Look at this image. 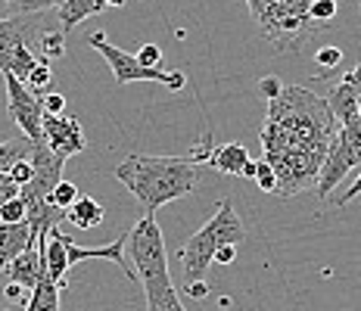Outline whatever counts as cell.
I'll return each mask as SVG.
<instances>
[{"mask_svg": "<svg viewBox=\"0 0 361 311\" xmlns=\"http://www.w3.org/2000/svg\"><path fill=\"white\" fill-rule=\"evenodd\" d=\"M336 118L318 94L299 85H283L274 100H268L265 125H262V159L277 178L274 196H290L318 184L321 165L334 143Z\"/></svg>", "mask_w": 361, "mask_h": 311, "instance_id": "6da1fadb", "label": "cell"}, {"mask_svg": "<svg viewBox=\"0 0 361 311\" xmlns=\"http://www.w3.org/2000/svg\"><path fill=\"white\" fill-rule=\"evenodd\" d=\"M116 178L122 181L134 200L144 206V215H156L165 202L193 193L200 184V169L187 156H128L116 165Z\"/></svg>", "mask_w": 361, "mask_h": 311, "instance_id": "7a4b0ae2", "label": "cell"}, {"mask_svg": "<svg viewBox=\"0 0 361 311\" xmlns=\"http://www.w3.org/2000/svg\"><path fill=\"white\" fill-rule=\"evenodd\" d=\"M134 274L147 293V311H187L180 305L175 283L169 274V252H165L162 231L156 224V215H144L128 231Z\"/></svg>", "mask_w": 361, "mask_h": 311, "instance_id": "3957f363", "label": "cell"}, {"mask_svg": "<svg viewBox=\"0 0 361 311\" xmlns=\"http://www.w3.org/2000/svg\"><path fill=\"white\" fill-rule=\"evenodd\" d=\"M243 240H246V227H243V221H240V215L234 212V202L221 200L218 202V209H215V215L184 243V249H180L184 280L187 283H200V280L206 277L209 264L215 262L218 246H224V243L240 246Z\"/></svg>", "mask_w": 361, "mask_h": 311, "instance_id": "277c9868", "label": "cell"}, {"mask_svg": "<svg viewBox=\"0 0 361 311\" xmlns=\"http://www.w3.org/2000/svg\"><path fill=\"white\" fill-rule=\"evenodd\" d=\"M252 19L277 50H302L305 41L318 35L312 19L314 0H246Z\"/></svg>", "mask_w": 361, "mask_h": 311, "instance_id": "5b68a950", "label": "cell"}, {"mask_svg": "<svg viewBox=\"0 0 361 311\" xmlns=\"http://www.w3.org/2000/svg\"><path fill=\"white\" fill-rule=\"evenodd\" d=\"M47 28H44V13L32 16H6L0 19V72L25 81L28 72L37 66L35 44Z\"/></svg>", "mask_w": 361, "mask_h": 311, "instance_id": "8992f818", "label": "cell"}, {"mask_svg": "<svg viewBox=\"0 0 361 311\" xmlns=\"http://www.w3.org/2000/svg\"><path fill=\"white\" fill-rule=\"evenodd\" d=\"M87 44H90V47H94V50L109 63L112 75H116V85H134V81H156V85H165L169 90H184V85H187L184 72H165L162 66H159V69H147V66H140V63H137V56H134V53H125V50H118L116 44H109L103 32H94V35L87 37Z\"/></svg>", "mask_w": 361, "mask_h": 311, "instance_id": "52a82bcc", "label": "cell"}, {"mask_svg": "<svg viewBox=\"0 0 361 311\" xmlns=\"http://www.w3.org/2000/svg\"><path fill=\"white\" fill-rule=\"evenodd\" d=\"M358 165H361V118L352 121V125H343L336 131L334 143H330L327 159L318 174V184H314L321 200H330V193L343 184L345 174L352 169H358Z\"/></svg>", "mask_w": 361, "mask_h": 311, "instance_id": "ba28073f", "label": "cell"}, {"mask_svg": "<svg viewBox=\"0 0 361 311\" xmlns=\"http://www.w3.org/2000/svg\"><path fill=\"white\" fill-rule=\"evenodd\" d=\"M6 78V112L10 118L22 128L32 143H41L44 140V131H41V121H44V106H41V97L32 94L19 78L13 75H4Z\"/></svg>", "mask_w": 361, "mask_h": 311, "instance_id": "9c48e42d", "label": "cell"}, {"mask_svg": "<svg viewBox=\"0 0 361 311\" xmlns=\"http://www.w3.org/2000/svg\"><path fill=\"white\" fill-rule=\"evenodd\" d=\"M41 131H44V143H47L50 153H56L59 159H69V156H78L85 153L87 147V138H85V128L75 116H47L44 112V121H41Z\"/></svg>", "mask_w": 361, "mask_h": 311, "instance_id": "30bf717a", "label": "cell"}, {"mask_svg": "<svg viewBox=\"0 0 361 311\" xmlns=\"http://www.w3.org/2000/svg\"><path fill=\"white\" fill-rule=\"evenodd\" d=\"M63 243H66V255H69V268L72 264H78V262H85V259H106L112 264H118V268L125 271V277L128 280H137V274H134V268L125 262V243H128V233H118L112 243H106V246H78L72 237H66L63 233Z\"/></svg>", "mask_w": 361, "mask_h": 311, "instance_id": "8fae6325", "label": "cell"}, {"mask_svg": "<svg viewBox=\"0 0 361 311\" xmlns=\"http://www.w3.org/2000/svg\"><path fill=\"white\" fill-rule=\"evenodd\" d=\"M327 109H330V116L336 118V125H352V121H358V75L355 69H352L345 78L336 85L334 90H330V97H327Z\"/></svg>", "mask_w": 361, "mask_h": 311, "instance_id": "7c38bea8", "label": "cell"}, {"mask_svg": "<svg viewBox=\"0 0 361 311\" xmlns=\"http://www.w3.org/2000/svg\"><path fill=\"white\" fill-rule=\"evenodd\" d=\"M6 274H10V283H19L22 290L32 293L35 286H37V280L47 274V268H44V252H41V246L35 243V246H28L25 252H19L16 259L6 264Z\"/></svg>", "mask_w": 361, "mask_h": 311, "instance_id": "4fadbf2b", "label": "cell"}, {"mask_svg": "<svg viewBox=\"0 0 361 311\" xmlns=\"http://www.w3.org/2000/svg\"><path fill=\"white\" fill-rule=\"evenodd\" d=\"M44 252V268H47V277L63 290L66 286V271H69V255H66V243H63V231L59 227H50L47 240L37 243Z\"/></svg>", "mask_w": 361, "mask_h": 311, "instance_id": "5bb4252c", "label": "cell"}, {"mask_svg": "<svg viewBox=\"0 0 361 311\" xmlns=\"http://www.w3.org/2000/svg\"><path fill=\"white\" fill-rule=\"evenodd\" d=\"M35 237L28 231L25 221L19 224H0V271H6V264L16 259L19 252H25L28 246H35Z\"/></svg>", "mask_w": 361, "mask_h": 311, "instance_id": "9a60e30c", "label": "cell"}, {"mask_svg": "<svg viewBox=\"0 0 361 311\" xmlns=\"http://www.w3.org/2000/svg\"><path fill=\"white\" fill-rule=\"evenodd\" d=\"M106 6H103V0H63L56 10L59 16V32L69 35L75 25H81L85 19L97 16V13H103Z\"/></svg>", "mask_w": 361, "mask_h": 311, "instance_id": "2e32d148", "label": "cell"}, {"mask_svg": "<svg viewBox=\"0 0 361 311\" xmlns=\"http://www.w3.org/2000/svg\"><path fill=\"white\" fill-rule=\"evenodd\" d=\"M106 218V209L103 202H97L94 196H78L69 209H66V221H72L78 231H94V227L103 224Z\"/></svg>", "mask_w": 361, "mask_h": 311, "instance_id": "e0dca14e", "label": "cell"}, {"mask_svg": "<svg viewBox=\"0 0 361 311\" xmlns=\"http://www.w3.org/2000/svg\"><path fill=\"white\" fill-rule=\"evenodd\" d=\"M206 162L221 174H240L243 162H250V153H246L243 143H224V147L212 150V156H209Z\"/></svg>", "mask_w": 361, "mask_h": 311, "instance_id": "ac0fdd59", "label": "cell"}, {"mask_svg": "<svg viewBox=\"0 0 361 311\" xmlns=\"http://www.w3.org/2000/svg\"><path fill=\"white\" fill-rule=\"evenodd\" d=\"M32 147H35V143L28 138L4 140V143H0V171L6 174L16 162H22V159H32Z\"/></svg>", "mask_w": 361, "mask_h": 311, "instance_id": "d6986e66", "label": "cell"}, {"mask_svg": "<svg viewBox=\"0 0 361 311\" xmlns=\"http://www.w3.org/2000/svg\"><path fill=\"white\" fill-rule=\"evenodd\" d=\"M50 81H54V69H50V63H47V59H37V66L28 72V78L22 81V85L32 90V94L44 97L50 90Z\"/></svg>", "mask_w": 361, "mask_h": 311, "instance_id": "ffe728a7", "label": "cell"}, {"mask_svg": "<svg viewBox=\"0 0 361 311\" xmlns=\"http://www.w3.org/2000/svg\"><path fill=\"white\" fill-rule=\"evenodd\" d=\"M63 0H6V10L10 16H32V13H44V10H59Z\"/></svg>", "mask_w": 361, "mask_h": 311, "instance_id": "44dd1931", "label": "cell"}, {"mask_svg": "<svg viewBox=\"0 0 361 311\" xmlns=\"http://www.w3.org/2000/svg\"><path fill=\"white\" fill-rule=\"evenodd\" d=\"M37 47H41V59H63L66 56V35L63 32H44L37 37Z\"/></svg>", "mask_w": 361, "mask_h": 311, "instance_id": "7402d4cb", "label": "cell"}, {"mask_svg": "<svg viewBox=\"0 0 361 311\" xmlns=\"http://www.w3.org/2000/svg\"><path fill=\"white\" fill-rule=\"evenodd\" d=\"M78 196H81V193H78V187L69 184V181H59L54 190H50V202H54L56 209H63V212H66L75 200H78Z\"/></svg>", "mask_w": 361, "mask_h": 311, "instance_id": "603a6c76", "label": "cell"}, {"mask_svg": "<svg viewBox=\"0 0 361 311\" xmlns=\"http://www.w3.org/2000/svg\"><path fill=\"white\" fill-rule=\"evenodd\" d=\"M19 221H25V202L16 196V200L0 206V224H19Z\"/></svg>", "mask_w": 361, "mask_h": 311, "instance_id": "cb8c5ba5", "label": "cell"}, {"mask_svg": "<svg viewBox=\"0 0 361 311\" xmlns=\"http://www.w3.org/2000/svg\"><path fill=\"white\" fill-rule=\"evenodd\" d=\"M255 184H259V190H265V193H274L277 190V178H274V171H271V165L262 159L259 162V169H255Z\"/></svg>", "mask_w": 361, "mask_h": 311, "instance_id": "d4e9b609", "label": "cell"}, {"mask_svg": "<svg viewBox=\"0 0 361 311\" xmlns=\"http://www.w3.org/2000/svg\"><path fill=\"white\" fill-rule=\"evenodd\" d=\"M137 63L140 66H147V69H159V63H162V50H159V44H144L137 53Z\"/></svg>", "mask_w": 361, "mask_h": 311, "instance_id": "484cf974", "label": "cell"}, {"mask_svg": "<svg viewBox=\"0 0 361 311\" xmlns=\"http://www.w3.org/2000/svg\"><path fill=\"white\" fill-rule=\"evenodd\" d=\"M6 174H10V181H13V184H16V187H25V184H28V181H32V178H35V169H32V159H22V162H16V165H13V169H10V171H6Z\"/></svg>", "mask_w": 361, "mask_h": 311, "instance_id": "4316f807", "label": "cell"}, {"mask_svg": "<svg viewBox=\"0 0 361 311\" xmlns=\"http://www.w3.org/2000/svg\"><path fill=\"white\" fill-rule=\"evenodd\" d=\"M41 106L47 116H59V112H66V97L56 94V90H47V94L41 97Z\"/></svg>", "mask_w": 361, "mask_h": 311, "instance_id": "83f0119b", "label": "cell"}, {"mask_svg": "<svg viewBox=\"0 0 361 311\" xmlns=\"http://www.w3.org/2000/svg\"><path fill=\"white\" fill-rule=\"evenodd\" d=\"M314 59H318L321 66H327V69H336L343 59V50L340 47H321L318 53H314Z\"/></svg>", "mask_w": 361, "mask_h": 311, "instance_id": "f1b7e54d", "label": "cell"}, {"mask_svg": "<svg viewBox=\"0 0 361 311\" xmlns=\"http://www.w3.org/2000/svg\"><path fill=\"white\" fill-rule=\"evenodd\" d=\"M16 196H19V187L10 181V174L0 171V206H4V202H10V200H16Z\"/></svg>", "mask_w": 361, "mask_h": 311, "instance_id": "f546056e", "label": "cell"}, {"mask_svg": "<svg viewBox=\"0 0 361 311\" xmlns=\"http://www.w3.org/2000/svg\"><path fill=\"white\" fill-rule=\"evenodd\" d=\"M215 262L218 264H234L237 262V246H234V243H224V246H218Z\"/></svg>", "mask_w": 361, "mask_h": 311, "instance_id": "4dcf8cb0", "label": "cell"}, {"mask_svg": "<svg viewBox=\"0 0 361 311\" xmlns=\"http://www.w3.org/2000/svg\"><path fill=\"white\" fill-rule=\"evenodd\" d=\"M281 87H283V85L274 78V75H268V78H262V81H259V90L268 97V100H274V97L281 94Z\"/></svg>", "mask_w": 361, "mask_h": 311, "instance_id": "1f68e13d", "label": "cell"}, {"mask_svg": "<svg viewBox=\"0 0 361 311\" xmlns=\"http://www.w3.org/2000/svg\"><path fill=\"white\" fill-rule=\"evenodd\" d=\"M361 193V174H358V178H355V184H352L349 187V190H345L343 196H340V200H336V209H345V206H349V202L352 200H355V196Z\"/></svg>", "mask_w": 361, "mask_h": 311, "instance_id": "d6a6232c", "label": "cell"}, {"mask_svg": "<svg viewBox=\"0 0 361 311\" xmlns=\"http://www.w3.org/2000/svg\"><path fill=\"white\" fill-rule=\"evenodd\" d=\"M206 293H209V286L202 283H187V295H193V299H206Z\"/></svg>", "mask_w": 361, "mask_h": 311, "instance_id": "836d02e7", "label": "cell"}, {"mask_svg": "<svg viewBox=\"0 0 361 311\" xmlns=\"http://www.w3.org/2000/svg\"><path fill=\"white\" fill-rule=\"evenodd\" d=\"M22 295H25V290H22L19 283H6V299L10 302H16V299H22Z\"/></svg>", "mask_w": 361, "mask_h": 311, "instance_id": "e575fe53", "label": "cell"}, {"mask_svg": "<svg viewBox=\"0 0 361 311\" xmlns=\"http://www.w3.org/2000/svg\"><path fill=\"white\" fill-rule=\"evenodd\" d=\"M255 169H259V162H255V159L243 162V169H240V178H255Z\"/></svg>", "mask_w": 361, "mask_h": 311, "instance_id": "d590c367", "label": "cell"}, {"mask_svg": "<svg viewBox=\"0 0 361 311\" xmlns=\"http://www.w3.org/2000/svg\"><path fill=\"white\" fill-rule=\"evenodd\" d=\"M355 75H358V118H361V59H358V66H355Z\"/></svg>", "mask_w": 361, "mask_h": 311, "instance_id": "8d00e7d4", "label": "cell"}, {"mask_svg": "<svg viewBox=\"0 0 361 311\" xmlns=\"http://www.w3.org/2000/svg\"><path fill=\"white\" fill-rule=\"evenodd\" d=\"M103 6H125V0H103Z\"/></svg>", "mask_w": 361, "mask_h": 311, "instance_id": "74e56055", "label": "cell"}]
</instances>
